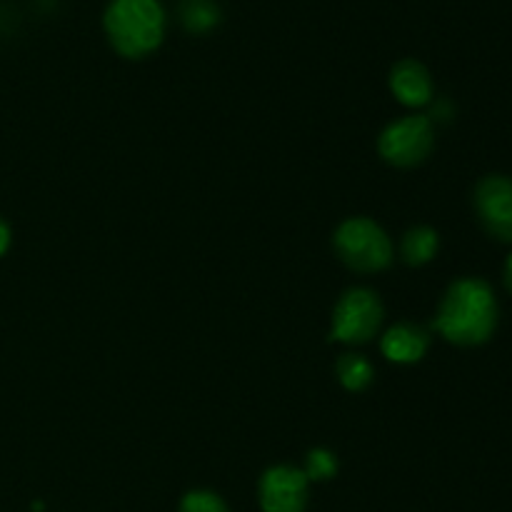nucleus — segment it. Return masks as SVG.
I'll return each mask as SVG.
<instances>
[{
    "instance_id": "9",
    "label": "nucleus",
    "mask_w": 512,
    "mask_h": 512,
    "mask_svg": "<svg viewBox=\"0 0 512 512\" xmlns=\"http://www.w3.org/2000/svg\"><path fill=\"white\" fill-rule=\"evenodd\" d=\"M380 350L395 365H415L428 355V330L415 323H395L380 340Z\"/></svg>"
},
{
    "instance_id": "15",
    "label": "nucleus",
    "mask_w": 512,
    "mask_h": 512,
    "mask_svg": "<svg viewBox=\"0 0 512 512\" xmlns=\"http://www.w3.org/2000/svg\"><path fill=\"white\" fill-rule=\"evenodd\" d=\"M10 240H13V233H10V225L5 223L3 218H0V258H3L5 253H8Z\"/></svg>"
},
{
    "instance_id": "14",
    "label": "nucleus",
    "mask_w": 512,
    "mask_h": 512,
    "mask_svg": "<svg viewBox=\"0 0 512 512\" xmlns=\"http://www.w3.org/2000/svg\"><path fill=\"white\" fill-rule=\"evenodd\" d=\"M178 512H230L228 503L213 490H190L180 498Z\"/></svg>"
},
{
    "instance_id": "1",
    "label": "nucleus",
    "mask_w": 512,
    "mask_h": 512,
    "mask_svg": "<svg viewBox=\"0 0 512 512\" xmlns=\"http://www.w3.org/2000/svg\"><path fill=\"white\" fill-rule=\"evenodd\" d=\"M500 305L495 290L483 278H458L448 285L435 313L433 328L458 348H478L495 335Z\"/></svg>"
},
{
    "instance_id": "16",
    "label": "nucleus",
    "mask_w": 512,
    "mask_h": 512,
    "mask_svg": "<svg viewBox=\"0 0 512 512\" xmlns=\"http://www.w3.org/2000/svg\"><path fill=\"white\" fill-rule=\"evenodd\" d=\"M503 285H505V290L512 295V253L505 258V265H503Z\"/></svg>"
},
{
    "instance_id": "3",
    "label": "nucleus",
    "mask_w": 512,
    "mask_h": 512,
    "mask_svg": "<svg viewBox=\"0 0 512 512\" xmlns=\"http://www.w3.org/2000/svg\"><path fill=\"white\" fill-rule=\"evenodd\" d=\"M340 263L355 273H380L393 263V243L388 233L370 218H348L333 235Z\"/></svg>"
},
{
    "instance_id": "7",
    "label": "nucleus",
    "mask_w": 512,
    "mask_h": 512,
    "mask_svg": "<svg viewBox=\"0 0 512 512\" xmlns=\"http://www.w3.org/2000/svg\"><path fill=\"white\" fill-rule=\"evenodd\" d=\"M310 483L295 465H273L258 483V503L263 512H305Z\"/></svg>"
},
{
    "instance_id": "2",
    "label": "nucleus",
    "mask_w": 512,
    "mask_h": 512,
    "mask_svg": "<svg viewBox=\"0 0 512 512\" xmlns=\"http://www.w3.org/2000/svg\"><path fill=\"white\" fill-rule=\"evenodd\" d=\"M103 28L115 53L143 60L163 45L165 10L158 0H110Z\"/></svg>"
},
{
    "instance_id": "10",
    "label": "nucleus",
    "mask_w": 512,
    "mask_h": 512,
    "mask_svg": "<svg viewBox=\"0 0 512 512\" xmlns=\"http://www.w3.org/2000/svg\"><path fill=\"white\" fill-rule=\"evenodd\" d=\"M440 253V235L430 225H415L400 240V258L410 268H423L433 263L435 255Z\"/></svg>"
},
{
    "instance_id": "8",
    "label": "nucleus",
    "mask_w": 512,
    "mask_h": 512,
    "mask_svg": "<svg viewBox=\"0 0 512 512\" xmlns=\"http://www.w3.org/2000/svg\"><path fill=\"white\" fill-rule=\"evenodd\" d=\"M388 83L390 93L405 108H423V105H428L433 100L435 85L433 78H430V70L415 58H405L400 63H395L393 70H390Z\"/></svg>"
},
{
    "instance_id": "5",
    "label": "nucleus",
    "mask_w": 512,
    "mask_h": 512,
    "mask_svg": "<svg viewBox=\"0 0 512 512\" xmlns=\"http://www.w3.org/2000/svg\"><path fill=\"white\" fill-rule=\"evenodd\" d=\"M435 148L433 120L425 115H405L393 120L378 138V153L393 168H415L425 163Z\"/></svg>"
},
{
    "instance_id": "13",
    "label": "nucleus",
    "mask_w": 512,
    "mask_h": 512,
    "mask_svg": "<svg viewBox=\"0 0 512 512\" xmlns=\"http://www.w3.org/2000/svg\"><path fill=\"white\" fill-rule=\"evenodd\" d=\"M303 473L308 483H328L338 475V458L328 448H313L305 455Z\"/></svg>"
},
{
    "instance_id": "6",
    "label": "nucleus",
    "mask_w": 512,
    "mask_h": 512,
    "mask_svg": "<svg viewBox=\"0 0 512 512\" xmlns=\"http://www.w3.org/2000/svg\"><path fill=\"white\" fill-rule=\"evenodd\" d=\"M473 208L485 233L498 243L512 245V178L490 173L478 180L473 193Z\"/></svg>"
},
{
    "instance_id": "11",
    "label": "nucleus",
    "mask_w": 512,
    "mask_h": 512,
    "mask_svg": "<svg viewBox=\"0 0 512 512\" xmlns=\"http://www.w3.org/2000/svg\"><path fill=\"white\" fill-rule=\"evenodd\" d=\"M180 25L193 35H205L215 30L223 20L220 5L215 0H183L178 10Z\"/></svg>"
},
{
    "instance_id": "12",
    "label": "nucleus",
    "mask_w": 512,
    "mask_h": 512,
    "mask_svg": "<svg viewBox=\"0 0 512 512\" xmlns=\"http://www.w3.org/2000/svg\"><path fill=\"white\" fill-rule=\"evenodd\" d=\"M335 375H338V383L345 390H350V393H363V390H368L373 385L375 368L365 355L345 353L335 363Z\"/></svg>"
},
{
    "instance_id": "4",
    "label": "nucleus",
    "mask_w": 512,
    "mask_h": 512,
    "mask_svg": "<svg viewBox=\"0 0 512 512\" xmlns=\"http://www.w3.org/2000/svg\"><path fill=\"white\" fill-rule=\"evenodd\" d=\"M385 310L378 293L370 288H350L333 310L330 338L345 345H365L378 335Z\"/></svg>"
}]
</instances>
